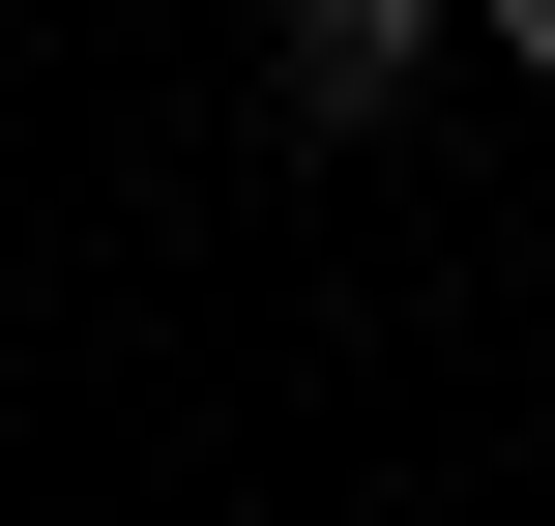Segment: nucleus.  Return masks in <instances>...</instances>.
<instances>
[{
	"label": "nucleus",
	"instance_id": "2",
	"mask_svg": "<svg viewBox=\"0 0 555 526\" xmlns=\"http://www.w3.org/2000/svg\"><path fill=\"white\" fill-rule=\"evenodd\" d=\"M498 59H555V0H498Z\"/></svg>",
	"mask_w": 555,
	"mask_h": 526
},
{
	"label": "nucleus",
	"instance_id": "1",
	"mask_svg": "<svg viewBox=\"0 0 555 526\" xmlns=\"http://www.w3.org/2000/svg\"><path fill=\"white\" fill-rule=\"evenodd\" d=\"M410 59H439V0H293V29H263V88H293L322 146H351V117H410Z\"/></svg>",
	"mask_w": 555,
	"mask_h": 526
}]
</instances>
